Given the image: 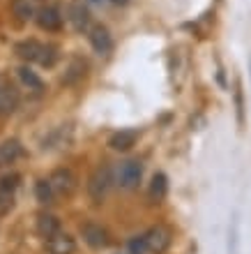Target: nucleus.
Wrapping results in <instances>:
<instances>
[{
    "mask_svg": "<svg viewBox=\"0 0 251 254\" xmlns=\"http://www.w3.org/2000/svg\"><path fill=\"white\" fill-rule=\"evenodd\" d=\"M249 69H251V63H249Z\"/></svg>",
    "mask_w": 251,
    "mask_h": 254,
    "instance_id": "25",
    "label": "nucleus"
},
{
    "mask_svg": "<svg viewBox=\"0 0 251 254\" xmlns=\"http://www.w3.org/2000/svg\"><path fill=\"white\" fill-rule=\"evenodd\" d=\"M127 248H129V254H148V252H150V250H148V243H146V238H143V236H134Z\"/></svg>",
    "mask_w": 251,
    "mask_h": 254,
    "instance_id": "22",
    "label": "nucleus"
},
{
    "mask_svg": "<svg viewBox=\"0 0 251 254\" xmlns=\"http://www.w3.org/2000/svg\"><path fill=\"white\" fill-rule=\"evenodd\" d=\"M40 63L42 67H53L58 63V47H53V44H44L42 49V56H40Z\"/></svg>",
    "mask_w": 251,
    "mask_h": 254,
    "instance_id": "21",
    "label": "nucleus"
},
{
    "mask_svg": "<svg viewBox=\"0 0 251 254\" xmlns=\"http://www.w3.org/2000/svg\"><path fill=\"white\" fill-rule=\"evenodd\" d=\"M35 21L47 33H58L60 28H62V14H60L58 7H53V5L42 7L40 12H37V16H35Z\"/></svg>",
    "mask_w": 251,
    "mask_h": 254,
    "instance_id": "7",
    "label": "nucleus"
},
{
    "mask_svg": "<svg viewBox=\"0 0 251 254\" xmlns=\"http://www.w3.org/2000/svg\"><path fill=\"white\" fill-rule=\"evenodd\" d=\"M141 176H143V167H141L139 160H125L115 167V183H118L122 190H136L141 183Z\"/></svg>",
    "mask_w": 251,
    "mask_h": 254,
    "instance_id": "1",
    "label": "nucleus"
},
{
    "mask_svg": "<svg viewBox=\"0 0 251 254\" xmlns=\"http://www.w3.org/2000/svg\"><path fill=\"white\" fill-rule=\"evenodd\" d=\"M86 69H88V63L86 61L74 58V61L69 63V67H67L65 76H62V83H76V81H81L83 76H86Z\"/></svg>",
    "mask_w": 251,
    "mask_h": 254,
    "instance_id": "16",
    "label": "nucleus"
},
{
    "mask_svg": "<svg viewBox=\"0 0 251 254\" xmlns=\"http://www.w3.org/2000/svg\"><path fill=\"white\" fill-rule=\"evenodd\" d=\"M113 5H127V2H129V0H111Z\"/></svg>",
    "mask_w": 251,
    "mask_h": 254,
    "instance_id": "23",
    "label": "nucleus"
},
{
    "mask_svg": "<svg viewBox=\"0 0 251 254\" xmlns=\"http://www.w3.org/2000/svg\"><path fill=\"white\" fill-rule=\"evenodd\" d=\"M93 2H100V0H93Z\"/></svg>",
    "mask_w": 251,
    "mask_h": 254,
    "instance_id": "24",
    "label": "nucleus"
},
{
    "mask_svg": "<svg viewBox=\"0 0 251 254\" xmlns=\"http://www.w3.org/2000/svg\"><path fill=\"white\" fill-rule=\"evenodd\" d=\"M136 141H139V132H136V129H120V132H115L111 139H108V146H111L113 150L125 153V150L136 146Z\"/></svg>",
    "mask_w": 251,
    "mask_h": 254,
    "instance_id": "10",
    "label": "nucleus"
},
{
    "mask_svg": "<svg viewBox=\"0 0 251 254\" xmlns=\"http://www.w3.org/2000/svg\"><path fill=\"white\" fill-rule=\"evenodd\" d=\"M12 14L19 21H23V23L30 21V19H35L33 2H30V0H12Z\"/></svg>",
    "mask_w": 251,
    "mask_h": 254,
    "instance_id": "18",
    "label": "nucleus"
},
{
    "mask_svg": "<svg viewBox=\"0 0 251 254\" xmlns=\"http://www.w3.org/2000/svg\"><path fill=\"white\" fill-rule=\"evenodd\" d=\"M111 183H115L111 169L108 167H97L93 174H90V178H88V192H90V196L100 203V201L106 196L108 188H111Z\"/></svg>",
    "mask_w": 251,
    "mask_h": 254,
    "instance_id": "2",
    "label": "nucleus"
},
{
    "mask_svg": "<svg viewBox=\"0 0 251 254\" xmlns=\"http://www.w3.org/2000/svg\"><path fill=\"white\" fill-rule=\"evenodd\" d=\"M143 238H146L148 250H150V252L161 254V252H166V250L171 248L173 234H171V229H168V227H164V224H157V227L148 229L146 234H143Z\"/></svg>",
    "mask_w": 251,
    "mask_h": 254,
    "instance_id": "4",
    "label": "nucleus"
},
{
    "mask_svg": "<svg viewBox=\"0 0 251 254\" xmlns=\"http://www.w3.org/2000/svg\"><path fill=\"white\" fill-rule=\"evenodd\" d=\"M21 185V176L19 174H5L0 176V196H14V192Z\"/></svg>",
    "mask_w": 251,
    "mask_h": 254,
    "instance_id": "20",
    "label": "nucleus"
},
{
    "mask_svg": "<svg viewBox=\"0 0 251 254\" xmlns=\"http://www.w3.org/2000/svg\"><path fill=\"white\" fill-rule=\"evenodd\" d=\"M49 252L51 254H74L76 252V241H74L69 234H62L60 231L58 236H53L49 241Z\"/></svg>",
    "mask_w": 251,
    "mask_h": 254,
    "instance_id": "13",
    "label": "nucleus"
},
{
    "mask_svg": "<svg viewBox=\"0 0 251 254\" xmlns=\"http://www.w3.org/2000/svg\"><path fill=\"white\" fill-rule=\"evenodd\" d=\"M49 181H51L55 196H72L76 192V188H79V181H76L72 169H55Z\"/></svg>",
    "mask_w": 251,
    "mask_h": 254,
    "instance_id": "3",
    "label": "nucleus"
},
{
    "mask_svg": "<svg viewBox=\"0 0 251 254\" xmlns=\"http://www.w3.org/2000/svg\"><path fill=\"white\" fill-rule=\"evenodd\" d=\"M69 19H72L76 30H88L90 28V14H88V9L81 2H74L69 7Z\"/></svg>",
    "mask_w": 251,
    "mask_h": 254,
    "instance_id": "14",
    "label": "nucleus"
},
{
    "mask_svg": "<svg viewBox=\"0 0 251 254\" xmlns=\"http://www.w3.org/2000/svg\"><path fill=\"white\" fill-rule=\"evenodd\" d=\"M19 79L28 90H35V93H42V90H44V81H42L40 74L33 72L30 67H19Z\"/></svg>",
    "mask_w": 251,
    "mask_h": 254,
    "instance_id": "15",
    "label": "nucleus"
},
{
    "mask_svg": "<svg viewBox=\"0 0 251 254\" xmlns=\"http://www.w3.org/2000/svg\"><path fill=\"white\" fill-rule=\"evenodd\" d=\"M81 234H83V241L93 250H104V248H108V243H111L108 231H106L101 224H95V222H86V224L81 227Z\"/></svg>",
    "mask_w": 251,
    "mask_h": 254,
    "instance_id": "5",
    "label": "nucleus"
},
{
    "mask_svg": "<svg viewBox=\"0 0 251 254\" xmlns=\"http://www.w3.org/2000/svg\"><path fill=\"white\" fill-rule=\"evenodd\" d=\"M37 234H40L42 238L51 241L53 236L60 234V220L51 213H40L37 215Z\"/></svg>",
    "mask_w": 251,
    "mask_h": 254,
    "instance_id": "11",
    "label": "nucleus"
},
{
    "mask_svg": "<svg viewBox=\"0 0 251 254\" xmlns=\"http://www.w3.org/2000/svg\"><path fill=\"white\" fill-rule=\"evenodd\" d=\"M86 33H88V40H90V44H93V49L97 54L106 56L113 49L111 33H108L106 26H101V23H90V28H88Z\"/></svg>",
    "mask_w": 251,
    "mask_h": 254,
    "instance_id": "6",
    "label": "nucleus"
},
{
    "mask_svg": "<svg viewBox=\"0 0 251 254\" xmlns=\"http://www.w3.org/2000/svg\"><path fill=\"white\" fill-rule=\"evenodd\" d=\"M168 192V178L164 174H154L152 176V183H150V196L154 201H161Z\"/></svg>",
    "mask_w": 251,
    "mask_h": 254,
    "instance_id": "19",
    "label": "nucleus"
},
{
    "mask_svg": "<svg viewBox=\"0 0 251 254\" xmlns=\"http://www.w3.org/2000/svg\"><path fill=\"white\" fill-rule=\"evenodd\" d=\"M42 49H44V44H40L37 40H23L16 44V56L26 63H37L42 56Z\"/></svg>",
    "mask_w": 251,
    "mask_h": 254,
    "instance_id": "12",
    "label": "nucleus"
},
{
    "mask_svg": "<svg viewBox=\"0 0 251 254\" xmlns=\"http://www.w3.org/2000/svg\"><path fill=\"white\" fill-rule=\"evenodd\" d=\"M19 107V90L9 83H0V116H9Z\"/></svg>",
    "mask_w": 251,
    "mask_h": 254,
    "instance_id": "8",
    "label": "nucleus"
},
{
    "mask_svg": "<svg viewBox=\"0 0 251 254\" xmlns=\"http://www.w3.org/2000/svg\"><path fill=\"white\" fill-rule=\"evenodd\" d=\"M23 157V146L16 139H7L0 143V167H9Z\"/></svg>",
    "mask_w": 251,
    "mask_h": 254,
    "instance_id": "9",
    "label": "nucleus"
},
{
    "mask_svg": "<svg viewBox=\"0 0 251 254\" xmlns=\"http://www.w3.org/2000/svg\"><path fill=\"white\" fill-rule=\"evenodd\" d=\"M35 196H37V201L40 203H44V206H51L53 201H55V192H53L51 188V181H37L35 183Z\"/></svg>",
    "mask_w": 251,
    "mask_h": 254,
    "instance_id": "17",
    "label": "nucleus"
}]
</instances>
